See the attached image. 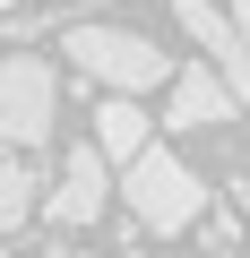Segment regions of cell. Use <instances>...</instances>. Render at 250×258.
Returning <instances> with one entry per match:
<instances>
[{"label":"cell","instance_id":"3957f363","mask_svg":"<svg viewBox=\"0 0 250 258\" xmlns=\"http://www.w3.org/2000/svg\"><path fill=\"white\" fill-rule=\"evenodd\" d=\"M52 112H61V78L43 52H9L0 60V138L9 147H43L52 138Z\"/></svg>","mask_w":250,"mask_h":258},{"label":"cell","instance_id":"52a82bcc","mask_svg":"<svg viewBox=\"0 0 250 258\" xmlns=\"http://www.w3.org/2000/svg\"><path fill=\"white\" fill-rule=\"evenodd\" d=\"M147 129H156V120H147L130 95H104V103H95V155H104V164H130V155L147 147Z\"/></svg>","mask_w":250,"mask_h":258},{"label":"cell","instance_id":"7c38bea8","mask_svg":"<svg viewBox=\"0 0 250 258\" xmlns=\"http://www.w3.org/2000/svg\"><path fill=\"white\" fill-rule=\"evenodd\" d=\"M121 258H138V249H121Z\"/></svg>","mask_w":250,"mask_h":258},{"label":"cell","instance_id":"ba28073f","mask_svg":"<svg viewBox=\"0 0 250 258\" xmlns=\"http://www.w3.org/2000/svg\"><path fill=\"white\" fill-rule=\"evenodd\" d=\"M26 207H35V172H26L18 155H0V232H18Z\"/></svg>","mask_w":250,"mask_h":258},{"label":"cell","instance_id":"9c48e42d","mask_svg":"<svg viewBox=\"0 0 250 258\" xmlns=\"http://www.w3.org/2000/svg\"><path fill=\"white\" fill-rule=\"evenodd\" d=\"M224 18H233V35L250 43V0H233V9H224Z\"/></svg>","mask_w":250,"mask_h":258},{"label":"cell","instance_id":"30bf717a","mask_svg":"<svg viewBox=\"0 0 250 258\" xmlns=\"http://www.w3.org/2000/svg\"><path fill=\"white\" fill-rule=\"evenodd\" d=\"M241 224H250V189H241Z\"/></svg>","mask_w":250,"mask_h":258},{"label":"cell","instance_id":"6da1fadb","mask_svg":"<svg viewBox=\"0 0 250 258\" xmlns=\"http://www.w3.org/2000/svg\"><path fill=\"white\" fill-rule=\"evenodd\" d=\"M61 52H69V69H78V78H95L104 95H147V86H164V78H173V60H164L138 26H104V18L61 26Z\"/></svg>","mask_w":250,"mask_h":258},{"label":"cell","instance_id":"5b68a950","mask_svg":"<svg viewBox=\"0 0 250 258\" xmlns=\"http://www.w3.org/2000/svg\"><path fill=\"white\" fill-rule=\"evenodd\" d=\"M104 207H112V172H104V155H95V147H69V164H61V181H52V198H43V224L86 232Z\"/></svg>","mask_w":250,"mask_h":258},{"label":"cell","instance_id":"7a4b0ae2","mask_svg":"<svg viewBox=\"0 0 250 258\" xmlns=\"http://www.w3.org/2000/svg\"><path fill=\"white\" fill-rule=\"evenodd\" d=\"M121 198H130V215H138L147 232H190V224L207 215V181H198L173 147H156V138L121 164Z\"/></svg>","mask_w":250,"mask_h":258},{"label":"cell","instance_id":"8992f818","mask_svg":"<svg viewBox=\"0 0 250 258\" xmlns=\"http://www.w3.org/2000/svg\"><path fill=\"white\" fill-rule=\"evenodd\" d=\"M164 86H173V112L164 120H181V129H224L233 120V95L216 86V69H173Z\"/></svg>","mask_w":250,"mask_h":258},{"label":"cell","instance_id":"8fae6325","mask_svg":"<svg viewBox=\"0 0 250 258\" xmlns=\"http://www.w3.org/2000/svg\"><path fill=\"white\" fill-rule=\"evenodd\" d=\"M216 258H241V249H216Z\"/></svg>","mask_w":250,"mask_h":258},{"label":"cell","instance_id":"277c9868","mask_svg":"<svg viewBox=\"0 0 250 258\" xmlns=\"http://www.w3.org/2000/svg\"><path fill=\"white\" fill-rule=\"evenodd\" d=\"M173 18H181V35L207 52V69H216V86L233 95V112L250 103V43L233 35V18L216 9V0H173Z\"/></svg>","mask_w":250,"mask_h":258}]
</instances>
